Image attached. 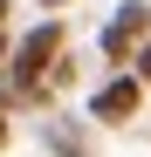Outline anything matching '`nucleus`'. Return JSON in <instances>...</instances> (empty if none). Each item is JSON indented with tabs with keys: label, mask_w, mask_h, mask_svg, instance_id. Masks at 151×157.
I'll list each match as a JSON object with an SVG mask.
<instances>
[{
	"label": "nucleus",
	"mask_w": 151,
	"mask_h": 157,
	"mask_svg": "<svg viewBox=\"0 0 151 157\" xmlns=\"http://www.w3.org/2000/svg\"><path fill=\"white\" fill-rule=\"evenodd\" d=\"M41 7H69V0H41Z\"/></svg>",
	"instance_id": "8"
},
{
	"label": "nucleus",
	"mask_w": 151,
	"mask_h": 157,
	"mask_svg": "<svg viewBox=\"0 0 151 157\" xmlns=\"http://www.w3.org/2000/svg\"><path fill=\"white\" fill-rule=\"evenodd\" d=\"M144 41H151V0H124V7L103 21V55L110 62H131Z\"/></svg>",
	"instance_id": "2"
},
{
	"label": "nucleus",
	"mask_w": 151,
	"mask_h": 157,
	"mask_svg": "<svg viewBox=\"0 0 151 157\" xmlns=\"http://www.w3.org/2000/svg\"><path fill=\"white\" fill-rule=\"evenodd\" d=\"M0 144H7V96H0Z\"/></svg>",
	"instance_id": "5"
},
{
	"label": "nucleus",
	"mask_w": 151,
	"mask_h": 157,
	"mask_svg": "<svg viewBox=\"0 0 151 157\" xmlns=\"http://www.w3.org/2000/svg\"><path fill=\"white\" fill-rule=\"evenodd\" d=\"M137 102H144L137 75H117V82H103V89H96L89 116H96V123H131V116H137Z\"/></svg>",
	"instance_id": "3"
},
{
	"label": "nucleus",
	"mask_w": 151,
	"mask_h": 157,
	"mask_svg": "<svg viewBox=\"0 0 151 157\" xmlns=\"http://www.w3.org/2000/svg\"><path fill=\"white\" fill-rule=\"evenodd\" d=\"M69 48V28H62V14H48L41 28H28L14 48H7V75H14V89L21 96H35L48 82V68H55V55Z\"/></svg>",
	"instance_id": "1"
},
{
	"label": "nucleus",
	"mask_w": 151,
	"mask_h": 157,
	"mask_svg": "<svg viewBox=\"0 0 151 157\" xmlns=\"http://www.w3.org/2000/svg\"><path fill=\"white\" fill-rule=\"evenodd\" d=\"M131 62H137V75H151V41L137 48V55H131Z\"/></svg>",
	"instance_id": "4"
},
{
	"label": "nucleus",
	"mask_w": 151,
	"mask_h": 157,
	"mask_svg": "<svg viewBox=\"0 0 151 157\" xmlns=\"http://www.w3.org/2000/svg\"><path fill=\"white\" fill-rule=\"evenodd\" d=\"M7 14H14V0H0V28H7Z\"/></svg>",
	"instance_id": "6"
},
{
	"label": "nucleus",
	"mask_w": 151,
	"mask_h": 157,
	"mask_svg": "<svg viewBox=\"0 0 151 157\" xmlns=\"http://www.w3.org/2000/svg\"><path fill=\"white\" fill-rule=\"evenodd\" d=\"M0 68H7V41H0Z\"/></svg>",
	"instance_id": "7"
}]
</instances>
